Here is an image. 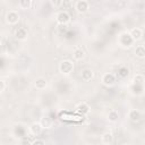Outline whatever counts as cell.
<instances>
[{"label": "cell", "mask_w": 145, "mask_h": 145, "mask_svg": "<svg viewBox=\"0 0 145 145\" xmlns=\"http://www.w3.org/2000/svg\"><path fill=\"white\" fill-rule=\"evenodd\" d=\"M75 66H74V62L69 59H66V60H62L60 63H59V71L62 74V75H70L74 70Z\"/></svg>", "instance_id": "1"}, {"label": "cell", "mask_w": 145, "mask_h": 145, "mask_svg": "<svg viewBox=\"0 0 145 145\" xmlns=\"http://www.w3.org/2000/svg\"><path fill=\"white\" fill-rule=\"evenodd\" d=\"M20 19L19 14L16 10H9L6 15V23L9 25H16Z\"/></svg>", "instance_id": "2"}, {"label": "cell", "mask_w": 145, "mask_h": 145, "mask_svg": "<svg viewBox=\"0 0 145 145\" xmlns=\"http://www.w3.org/2000/svg\"><path fill=\"white\" fill-rule=\"evenodd\" d=\"M75 9L78 14H85L89 9V2L87 0H78L75 2Z\"/></svg>", "instance_id": "3"}, {"label": "cell", "mask_w": 145, "mask_h": 145, "mask_svg": "<svg viewBox=\"0 0 145 145\" xmlns=\"http://www.w3.org/2000/svg\"><path fill=\"white\" fill-rule=\"evenodd\" d=\"M56 19H57L58 24L65 26V25H67V24L70 22V15L68 14V11H66V10H61V11H59V12L57 14Z\"/></svg>", "instance_id": "4"}, {"label": "cell", "mask_w": 145, "mask_h": 145, "mask_svg": "<svg viewBox=\"0 0 145 145\" xmlns=\"http://www.w3.org/2000/svg\"><path fill=\"white\" fill-rule=\"evenodd\" d=\"M116 80H117L116 79V75L112 74V72H105L102 76V78H101L102 84L105 85V86H112V85H114L116 84Z\"/></svg>", "instance_id": "5"}, {"label": "cell", "mask_w": 145, "mask_h": 145, "mask_svg": "<svg viewBox=\"0 0 145 145\" xmlns=\"http://www.w3.org/2000/svg\"><path fill=\"white\" fill-rule=\"evenodd\" d=\"M76 111H77L79 114H82V116H86V114L89 113L91 108H89V105H88L87 103L82 102V103H79V104L76 106Z\"/></svg>", "instance_id": "6"}, {"label": "cell", "mask_w": 145, "mask_h": 145, "mask_svg": "<svg viewBox=\"0 0 145 145\" xmlns=\"http://www.w3.org/2000/svg\"><path fill=\"white\" fill-rule=\"evenodd\" d=\"M129 35H130V37L133 39L134 42H135V41H138V40H140L142 36H143V29L139 28V27H135V28L130 29Z\"/></svg>", "instance_id": "7"}, {"label": "cell", "mask_w": 145, "mask_h": 145, "mask_svg": "<svg viewBox=\"0 0 145 145\" xmlns=\"http://www.w3.org/2000/svg\"><path fill=\"white\" fill-rule=\"evenodd\" d=\"M46 86H48V82H46V79L43 78V77H39V78H36V79L34 80V87H35L36 89H39V91L45 89Z\"/></svg>", "instance_id": "8"}, {"label": "cell", "mask_w": 145, "mask_h": 145, "mask_svg": "<svg viewBox=\"0 0 145 145\" xmlns=\"http://www.w3.org/2000/svg\"><path fill=\"white\" fill-rule=\"evenodd\" d=\"M28 129H29V133L32 135H34V136H39L42 133V130H43V128L40 125V122H33V123H31Z\"/></svg>", "instance_id": "9"}, {"label": "cell", "mask_w": 145, "mask_h": 145, "mask_svg": "<svg viewBox=\"0 0 145 145\" xmlns=\"http://www.w3.org/2000/svg\"><path fill=\"white\" fill-rule=\"evenodd\" d=\"M27 36H28V33H27V31L24 27H19L15 32V37L18 41H25L27 39Z\"/></svg>", "instance_id": "10"}, {"label": "cell", "mask_w": 145, "mask_h": 145, "mask_svg": "<svg viewBox=\"0 0 145 145\" xmlns=\"http://www.w3.org/2000/svg\"><path fill=\"white\" fill-rule=\"evenodd\" d=\"M128 117L133 122H138L142 119V112L139 110H137V109H133V110L129 111Z\"/></svg>", "instance_id": "11"}, {"label": "cell", "mask_w": 145, "mask_h": 145, "mask_svg": "<svg viewBox=\"0 0 145 145\" xmlns=\"http://www.w3.org/2000/svg\"><path fill=\"white\" fill-rule=\"evenodd\" d=\"M80 77H82V79H83L84 82H89L91 79H93V77H94V72H93V70L86 68V69L82 70V72H80Z\"/></svg>", "instance_id": "12"}, {"label": "cell", "mask_w": 145, "mask_h": 145, "mask_svg": "<svg viewBox=\"0 0 145 145\" xmlns=\"http://www.w3.org/2000/svg\"><path fill=\"white\" fill-rule=\"evenodd\" d=\"M101 140H102L103 144H111L113 142V135H112V133H110V131L103 133L102 136H101Z\"/></svg>", "instance_id": "13"}, {"label": "cell", "mask_w": 145, "mask_h": 145, "mask_svg": "<svg viewBox=\"0 0 145 145\" xmlns=\"http://www.w3.org/2000/svg\"><path fill=\"white\" fill-rule=\"evenodd\" d=\"M72 57H74L75 60H82L85 57V52H84V50L82 48H76L74 50V52H72Z\"/></svg>", "instance_id": "14"}, {"label": "cell", "mask_w": 145, "mask_h": 145, "mask_svg": "<svg viewBox=\"0 0 145 145\" xmlns=\"http://www.w3.org/2000/svg\"><path fill=\"white\" fill-rule=\"evenodd\" d=\"M40 125L42 126V128L44 129H49L52 127V119L50 117H44V118H41V121H40Z\"/></svg>", "instance_id": "15"}, {"label": "cell", "mask_w": 145, "mask_h": 145, "mask_svg": "<svg viewBox=\"0 0 145 145\" xmlns=\"http://www.w3.org/2000/svg\"><path fill=\"white\" fill-rule=\"evenodd\" d=\"M135 56L139 59L145 58V46L144 45H137L135 49Z\"/></svg>", "instance_id": "16"}, {"label": "cell", "mask_w": 145, "mask_h": 145, "mask_svg": "<svg viewBox=\"0 0 145 145\" xmlns=\"http://www.w3.org/2000/svg\"><path fill=\"white\" fill-rule=\"evenodd\" d=\"M119 118V112L117 110H110L108 113V120L111 122H116Z\"/></svg>", "instance_id": "17"}, {"label": "cell", "mask_w": 145, "mask_h": 145, "mask_svg": "<svg viewBox=\"0 0 145 145\" xmlns=\"http://www.w3.org/2000/svg\"><path fill=\"white\" fill-rule=\"evenodd\" d=\"M18 5L22 9H29L33 5V1L32 0H20Z\"/></svg>", "instance_id": "18"}, {"label": "cell", "mask_w": 145, "mask_h": 145, "mask_svg": "<svg viewBox=\"0 0 145 145\" xmlns=\"http://www.w3.org/2000/svg\"><path fill=\"white\" fill-rule=\"evenodd\" d=\"M134 83H135L136 85H143V83H144V75H143V74H137V75H135V77H134Z\"/></svg>", "instance_id": "19"}, {"label": "cell", "mask_w": 145, "mask_h": 145, "mask_svg": "<svg viewBox=\"0 0 145 145\" xmlns=\"http://www.w3.org/2000/svg\"><path fill=\"white\" fill-rule=\"evenodd\" d=\"M128 74H129V70H128L126 67H121V68L119 69V71H118V75H119L120 77H122V78L127 77Z\"/></svg>", "instance_id": "20"}, {"label": "cell", "mask_w": 145, "mask_h": 145, "mask_svg": "<svg viewBox=\"0 0 145 145\" xmlns=\"http://www.w3.org/2000/svg\"><path fill=\"white\" fill-rule=\"evenodd\" d=\"M50 5L54 8H58V7H61L63 5V1L62 0H51L50 1Z\"/></svg>", "instance_id": "21"}, {"label": "cell", "mask_w": 145, "mask_h": 145, "mask_svg": "<svg viewBox=\"0 0 145 145\" xmlns=\"http://www.w3.org/2000/svg\"><path fill=\"white\" fill-rule=\"evenodd\" d=\"M32 145H45V142L43 140V139H40V138H36L33 143H32Z\"/></svg>", "instance_id": "22"}, {"label": "cell", "mask_w": 145, "mask_h": 145, "mask_svg": "<svg viewBox=\"0 0 145 145\" xmlns=\"http://www.w3.org/2000/svg\"><path fill=\"white\" fill-rule=\"evenodd\" d=\"M5 89H6V83L2 79H0V93H2Z\"/></svg>", "instance_id": "23"}, {"label": "cell", "mask_w": 145, "mask_h": 145, "mask_svg": "<svg viewBox=\"0 0 145 145\" xmlns=\"http://www.w3.org/2000/svg\"><path fill=\"white\" fill-rule=\"evenodd\" d=\"M19 145H32V143H31L28 139H23Z\"/></svg>", "instance_id": "24"}, {"label": "cell", "mask_w": 145, "mask_h": 145, "mask_svg": "<svg viewBox=\"0 0 145 145\" xmlns=\"http://www.w3.org/2000/svg\"><path fill=\"white\" fill-rule=\"evenodd\" d=\"M1 41H2V34L0 33V42H1Z\"/></svg>", "instance_id": "25"}, {"label": "cell", "mask_w": 145, "mask_h": 145, "mask_svg": "<svg viewBox=\"0 0 145 145\" xmlns=\"http://www.w3.org/2000/svg\"><path fill=\"white\" fill-rule=\"evenodd\" d=\"M121 145H130V144H127V143H123V144H121Z\"/></svg>", "instance_id": "26"}]
</instances>
